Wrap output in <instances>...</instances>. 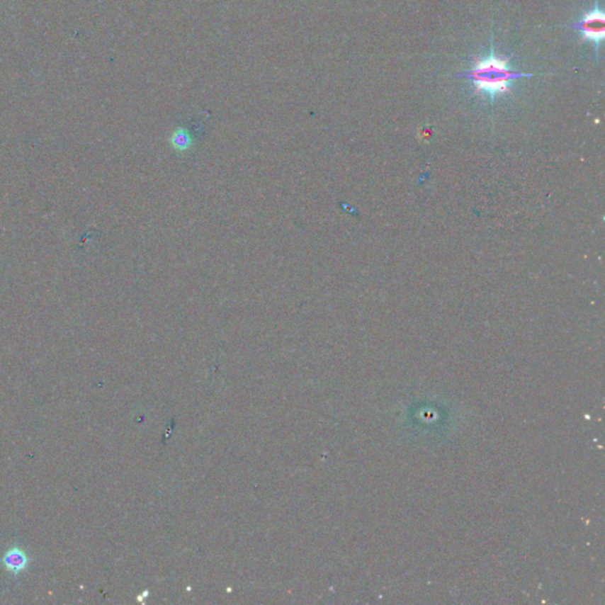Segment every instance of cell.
I'll return each mask as SVG.
<instances>
[{
    "label": "cell",
    "instance_id": "3",
    "mask_svg": "<svg viewBox=\"0 0 605 605\" xmlns=\"http://www.w3.org/2000/svg\"><path fill=\"white\" fill-rule=\"evenodd\" d=\"M30 562L31 559L29 555L17 545L8 548L0 559V562L4 566V569L8 570L9 572H11L15 577L24 572L30 565Z\"/></svg>",
    "mask_w": 605,
    "mask_h": 605
},
{
    "label": "cell",
    "instance_id": "4",
    "mask_svg": "<svg viewBox=\"0 0 605 605\" xmlns=\"http://www.w3.org/2000/svg\"><path fill=\"white\" fill-rule=\"evenodd\" d=\"M169 143L173 147V149L176 150L179 153H185L192 148L194 137L187 129L178 128L171 132Z\"/></svg>",
    "mask_w": 605,
    "mask_h": 605
},
{
    "label": "cell",
    "instance_id": "2",
    "mask_svg": "<svg viewBox=\"0 0 605 605\" xmlns=\"http://www.w3.org/2000/svg\"><path fill=\"white\" fill-rule=\"evenodd\" d=\"M582 35V38L589 40L594 47H599L604 40L605 16L598 6L583 16L579 22L570 26Z\"/></svg>",
    "mask_w": 605,
    "mask_h": 605
},
{
    "label": "cell",
    "instance_id": "1",
    "mask_svg": "<svg viewBox=\"0 0 605 605\" xmlns=\"http://www.w3.org/2000/svg\"><path fill=\"white\" fill-rule=\"evenodd\" d=\"M463 76L474 83L477 93L486 94L493 101L500 94L509 93V84L514 79L532 75L513 72L509 68V60L497 57L491 49L487 58L477 61L475 67Z\"/></svg>",
    "mask_w": 605,
    "mask_h": 605
}]
</instances>
